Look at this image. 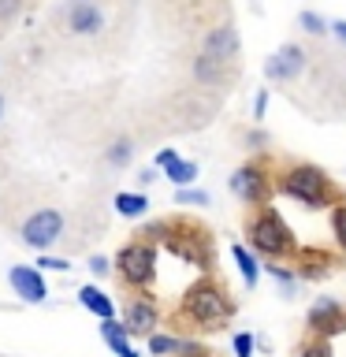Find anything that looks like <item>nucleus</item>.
<instances>
[{"mask_svg": "<svg viewBox=\"0 0 346 357\" xmlns=\"http://www.w3.org/2000/svg\"><path fill=\"white\" fill-rule=\"evenodd\" d=\"M183 317L190 324H197L201 331H220L234 317V301L227 294V287H220L216 279H197L183 298Z\"/></svg>", "mask_w": 346, "mask_h": 357, "instance_id": "f257e3e1", "label": "nucleus"}, {"mask_svg": "<svg viewBox=\"0 0 346 357\" xmlns=\"http://www.w3.org/2000/svg\"><path fill=\"white\" fill-rule=\"evenodd\" d=\"M276 190L294 197L306 208H331L335 205V186L324 167L317 164H290L283 175L276 178Z\"/></svg>", "mask_w": 346, "mask_h": 357, "instance_id": "f03ea898", "label": "nucleus"}, {"mask_svg": "<svg viewBox=\"0 0 346 357\" xmlns=\"http://www.w3.org/2000/svg\"><path fill=\"white\" fill-rule=\"evenodd\" d=\"M246 238H250L253 253L272 257V261H279V257H294V253H298L294 231L287 227V220L279 216L272 205H261L250 220H246Z\"/></svg>", "mask_w": 346, "mask_h": 357, "instance_id": "7ed1b4c3", "label": "nucleus"}, {"mask_svg": "<svg viewBox=\"0 0 346 357\" xmlns=\"http://www.w3.org/2000/svg\"><path fill=\"white\" fill-rule=\"evenodd\" d=\"M63 231H67V216L60 205H41V208L27 212L19 223V238L30 250H49V245L63 238Z\"/></svg>", "mask_w": 346, "mask_h": 357, "instance_id": "20e7f679", "label": "nucleus"}, {"mask_svg": "<svg viewBox=\"0 0 346 357\" xmlns=\"http://www.w3.org/2000/svg\"><path fill=\"white\" fill-rule=\"evenodd\" d=\"M116 268H119V279L134 290L149 287L153 275H156V250L149 242H130L123 245L119 257H116Z\"/></svg>", "mask_w": 346, "mask_h": 357, "instance_id": "39448f33", "label": "nucleus"}, {"mask_svg": "<svg viewBox=\"0 0 346 357\" xmlns=\"http://www.w3.org/2000/svg\"><path fill=\"white\" fill-rule=\"evenodd\" d=\"M268 190H272V178H268L264 164H242L239 172L231 175V194L242 201V205H257L261 208L268 201Z\"/></svg>", "mask_w": 346, "mask_h": 357, "instance_id": "423d86ee", "label": "nucleus"}, {"mask_svg": "<svg viewBox=\"0 0 346 357\" xmlns=\"http://www.w3.org/2000/svg\"><path fill=\"white\" fill-rule=\"evenodd\" d=\"M306 320H309V331L317 335V339H335V335L346 331V309H343V301H335V298H317Z\"/></svg>", "mask_w": 346, "mask_h": 357, "instance_id": "0eeeda50", "label": "nucleus"}, {"mask_svg": "<svg viewBox=\"0 0 346 357\" xmlns=\"http://www.w3.org/2000/svg\"><path fill=\"white\" fill-rule=\"evenodd\" d=\"M63 26L67 33H78V38H93V33L105 30V11L93 0H71L63 11Z\"/></svg>", "mask_w": 346, "mask_h": 357, "instance_id": "6e6552de", "label": "nucleus"}, {"mask_svg": "<svg viewBox=\"0 0 346 357\" xmlns=\"http://www.w3.org/2000/svg\"><path fill=\"white\" fill-rule=\"evenodd\" d=\"M306 63H309V56H306V49L301 45H283L272 60L264 63V75L272 78V82H290V78H298L301 71H306Z\"/></svg>", "mask_w": 346, "mask_h": 357, "instance_id": "1a4fd4ad", "label": "nucleus"}, {"mask_svg": "<svg viewBox=\"0 0 346 357\" xmlns=\"http://www.w3.org/2000/svg\"><path fill=\"white\" fill-rule=\"evenodd\" d=\"M8 283H11V290H15L22 301H30V305H41V301L49 298V287H45L41 272L30 268V264H11L8 268Z\"/></svg>", "mask_w": 346, "mask_h": 357, "instance_id": "9d476101", "label": "nucleus"}, {"mask_svg": "<svg viewBox=\"0 0 346 357\" xmlns=\"http://www.w3.org/2000/svg\"><path fill=\"white\" fill-rule=\"evenodd\" d=\"M156 320H160V312H156V305L149 298H130L127 301V317H123V328H127L130 335H156Z\"/></svg>", "mask_w": 346, "mask_h": 357, "instance_id": "9b49d317", "label": "nucleus"}, {"mask_svg": "<svg viewBox=\"0 0 346 357\" xmlns=\"http://www.w3.org/2000/svg\"><path fill=\"white\" fill-rule=\"evenodd\" d=\"M201 52L212 56V60L234 63V56H239V30H234L231 22H223V26L209 30V33H205V45H201Z\"/></svg>", "mask_w": 346, "mask_h": 357, "instance_id": "f8f14e48", "label": "nucleus"}, {"mask_svg": "<svg viewBox=\"0 0 346 357\" xmlns=\"http://www.w3.org/2000/svg\"><path fill=\"white\" fill-rule=\"evenodd\" d=\"M294 257H298V268H294L298 279H324L335 264V257L328 250H298Z\"/></svg>", "mask_w": 346, "mask_h": 357, "instance_id": "ddd939ff", "label": "nucleus"}, {"mask_svg": "<svg viewBox=\"0 0 346 357\" xmlns=\"http://www.w3.org/2000/svg\"><path fill=\"white\" fill-rule=\"evenodd\" d=\"M100 339L108 342V350L116 357H138V350L130 346V331L119 320H100Z\"/></svg>", "mask_w": 346, "mask_h": 357, "instance_id": "4468645a", "label": "nucleus"}, {"mask_svg": "<svg viewBox=\"0 0 346 357\" xmlns=\"http://www.w3.org/2000/svg\"><path fill=\"white\" fill-rule=\"evenodd\" d=\"M78 305L89 309L100 320H116V301H112L105 290H97V287H82V290H78Z\"/></svg>", "mask_w": 346, "mask_h": 357, "instance_id": "2eb2a0df", "label": "nucleus"}, {"mask_svg": "<svg viewBox=\"0 0 346 357\" xmlns=\"http://www.w3.org/2000/svg\"><path fill=\"white\" fill-rule=\"evenodd\" d=\"M194 78H197L201 86H223V82H227V63L212 60V56L201 52L197 60H194Z\"/></svg>", "mask_w": 346, "mask_h": 357, "instance_id": "dca6fc26", "label": "nucleus"}, {"mask_svg": "<svg viewBox=\"0 0 346 357\" xmlns=\"http://www.w3.org/2000/svg\"><path fill=\"white\" fill-rule=\"evenodd\" d=\"M231 257H234V264H239L246 287H257V279H261V261H257L246 245H231Z\"/></svg>", "mask_w": 346, "mask_h": 357, "instance_id": "f3484780", "label": "nucleus"}, {"mask_svg": "<svg viewBox=\"0 0 346 357\" xmlns=\"http://www.w3.org/2000/svg\"><path fill=\"white\" fill-rule=\"evenodd\" d=\"M145 208H149L145 194H116V212H119V216L138 220V216H145Z\"/></svg>", "mask_w": 346, "mask_h": 357, "instance_id": "a211bd4d", "label": "nucleus"}, {"mask_svg": "<svg viewBox=\"0 0 346 357\" xmlns=\"http://www.w3.org/2000/svg\"><path fill=\"white\" fill-rule=\"evenodd\" d=\"M164 175L172 178V183H175L179 190H186V186H190V183H194V178H197V164H194V160H175V164L167 167Z\"/></svg>", "mask_w": 346, "mask_h": 357, "instance_id": "6ab92c4d", "label": "nucleus"}, {"mask_svg": "<svg viewBox=\"0 0 346 357\" xmlns=\"http://www.w3.org/2000/svg\"><path fill=\"white\" fill-rule=\"evenodd\" d=\"M105 160H108L112 167H127V164L134 160V142H130V138L112 142V145H108V153H105Z\"/></svg>", "mask_w": 346, "mask_h": 357, "instance_id": "aec40b11", "label": "nucleus"}, {"mask_svg": "<svg viewBox=\"0 0 346 357\" xmlns=\"http://www.w3.org/2000/svg\"><path fill=\"white\" fill-rule=\"evenodd\" d=\"M294 357H335L331 354V339H317V335H309V339L298 346Z\"/></svg>", "mask_w": 346, "mask_h": 357, "instance_id": "412c9836", "label": "nucleus"}, {"mask_svg": "<svg viewBox=\"0 0 346 357\" xmlns=\"http://www.w3.org/2000/svg\"><path fill=\"white\" fill-rule=\"evenodd\" d=\"M298 26L306 30V33H313V38H324V33L331 30L328 22H324V19L317 15V11H301V15H298Z\"/></svg>", "mask_w": 346, "mask_h": 357, "instance_id": "4be33fe9", "label": "nucleus"}, {"mask_svg": "<svg viewBox=\"0 0 346 357\" xmlns=\"http://www.w3.org/2000/svg\"><path fill=\"white\" fill-rule=\"evenodd\" d=\"M331 234H335V245L346 250V205L331 208Z\"/></svg>", "mask_w": 346, "mask_h": 357, "instance_id": "5701e85b", "label": "nucleus"}, {"mask_svg": "<svg viewBox=\"0 0 346 357\" xmlns=\"http://www.w3.org/2000/svg\"><path fill=\"white\" fill-rule=\"evenodd\" d=\"M175 205H197V208H205L209 205V194H205V190H179V194H175Z\"/></svg>", "mask_w": 346, "mask_h": 357, "instance_id": "b1692460", "label": "nucleus"}, {"mask_svg": "<svg viewBox=\"0 0 346 357\" xmlns=\"http://www.w3.org/2000/svg\"><path fill=\"white\" fill-rule=\"evenodd\" d=\"M253 346H257V339L250 331H239L234 335V342H231V350H234V357H253Z\"/></svg>", "mask_w": 346, "mask_h": 357, "instance_id": "393cba45", "label": "nucleus"}, {"mask_svg": "<svg viewBox=\"0 0 346 357\" xmlns=\"http://www.w3.org/2000/svg\"><path fill=\"white\" fill-rule=\"evenodd\" d=\"M268 275H272L279 287H287V294H290V287H294V279H298L294 268H283V264H268Z\"/></svg>", "mask_w": 346, "mask_h": 357, "instance_id": "a878e982", "label": "nucleus"}, {"mask_svg": "<svg viewBox=\"0 0 346 357\" xmlns=\"http://www.w3.org/2000/svg\"><path fill=\"white\" fill-rule=\"evenodd\" d=\"M19 8H22V0H0V26L11 22V15H15Z\"/></svg>", "mask_w": 346, "mask_h": 357, "instance_id": "bb28decb", "label": "nucleus"}, {"mask_svg": "<svg viewBox=\"0 0 346 357\" xmlns=\"http://www.w3.org/2000/svg\"><path fill=\"white\" fill-rule=\"evenodd\" d=\"M38 268H52V272H67L71 264H67L63 257H41V261H38Z\"/></svg>", "mask_w": 346, "mask_h": 357, "instance_id": "cd10ccee", "label": "nucleus"}, {"mask_svg": "<svg viewBox=\"0 0 346 357\" xmlns=\"http://www.w3.org/2000/svg\"><path fill=\"white\" fill-rule=\"evenodd\" d=\"M89 272H93V275H108L112 272L108 257H89Z\"/></svg>", "mask_w": 346, "mask_h": 357, "instance_id": "c85d7f7f", "label": "nucleus"}, {"mask_svg": "<svg viewBox=\"0 0 346 357\" xmlns=\"http://www.w3.org/2000/svg\"><path fill=\"white\" fill-rule=\"evenodd\" d=\"M175 160H179L175 149H160V153H156V167H164V172H167V167H172Z\"/></svg>", "mask_w": 346, "mask_h": 357, "instance_id": "c756f323", "label": "nucleus"}, {"mask_svg": "<svg viewBox=\"0 0 346 357\" xmlns=\"http://www.w3.org/2000/svg\"><path fill=\"white\" fill-rule=\"evenodd\" d=\"M264 108H268V89L257 93V105H253V119H264Z\"/></svg>", "mask_w": 346, "mask_h": 357, "instance_id": "7c9ffc66", "label": "nucleus"}, {"mask_svg": "<svg viewBox=\"0 0 346 357\" xmlns=\"http://www.w3.org/2000/svg\"><path fill=\"white\" fill-rule=\"evenodd\" d=\"M331 33L339 38V45L346 49V19H339V22H331Z\"/></svg>", "mask_w": 346, "mask_h": 357, "instance_id": "2f4dec72", "label": "nucleus"}, {"mask_svg": "<svg viewBox=\"0 0 346 357\" xmlns=\"http://www.w3.org/2000/svg\"><path fill=\"white\" fill-rule=\"evenodd\" d=\"M246 142H250V145H268V138L261 130H250V134H246Z\"/></svg>", "mask_w": 346, "mask_h": 357, "instance_id": "473e14b6", "label": "nucleus"}, {"mask_svg": "<svg viewBox=\"0 0 346 357\" xmlns=\"http://www.w3.org/2000/svg\"><path fill=\"white\" fill-rule=\"evenodd\" d=\"M153 178H156V172H153V167H145V172L138 175V183H153Z\"/></svg>", "mask_w": 346, "mask_h": 357, "instance_id": "72a5a7b5", "label": "nucleus"}, {"mask_svg": "<svg viewBox=\"0 0 346 357\" xmlns=\"http://www.w3.org/2000/svg\"><path fill=\"white\" fill-rule=\"evenodd\" d=\"M0 119H4V89H0Z\"/></svg>", "mask_w": 346, "mask_h": 357, "instance_id": "f704fd0d", "label": "nucleus"}]
</instances>
